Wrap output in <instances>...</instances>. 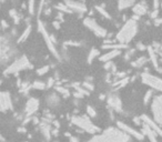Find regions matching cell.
I'll use <instances>...</instances> for the list:
<instances>
[{
    "label": "cell",
    "mask_w": 162,
    "mask_h": 142,
    "mask_svg": "<svg viewBox=\"0 0 162 142\" xmlns=\"http://www.w3.org/2000/svg\"><path fill=\"white\" fill-rule=\"evenodd\" d=\"M137 31H138V25H137V22L133 19H129L123 25L120 31L118 32L117 35L118 41L120 42L121 45L128 46V43L134 38Z\"/></svg>",
    "instance_id": "obj_1"
},
{
    "label": "cell",
    "mask_w": 162,
    "mask_h": 142,
    "mask_svg": "<svg viewBox=\"0 0 162 142\" xmlns=\"http://www.w3.org/2000/svg\"><path fill=\"white\" fill-rule=\"evenodd\" d=\"M72 123L78 127V128L82 129L83 131H86V132L91 133V134L98 133L100 131V129L97 126H94L93 123L89 120L88 117H73L72 118Z\"/></svg>",
    "instance_id": "obj_2"
},
{
    "label": "cell",
    "mask_w": 162,
    "mask_h": 142,
    "mask_svg": "<svg viewBox=\"0 0 162 142\" xmlns=\"http://www.w3.org/2000/svg\"><path fill=\"white\" fill-rule=\"evenodd\" d=\"M83 23L88 29L91 30V31L97 36V37H99V38H106V37L108 36L107 30L104 29L103 27H101L96 20L90 18V17H87V18L83 20Z\"/></svg>",
    "instance_id": "obj_3"
},
{
    "label": "cell",
    "mask_w": 162,
    "mask_h": 142,
    "mask_svg": "<svg viewBox=\"0 0 162 142\" xmlns=\"http://www.w3.org/2000/svg\"><path fill=\"white\" fill-rule=\"evenodd\" d=\"M38 30H39L40 32H41L42 37H43V39H45L46 43H47V47H48V49L51 51V53L53 56H55L56 58L59 59L60 58V55H59L58 50H57V48H56V45L52 42L51 38H50V35H49L48 32H47V30H46V27L45 25L42 23V21H38Z\"/></svg>",
    "instance_id": "obj_4"
},
{
    "label": "cell",
    "mask_w": 162,
    "mask_h": 142,
    "mask_svg": "<svg viewBox=\"0 0 162 142\" xmlns=\"http://www.w3.org/2000/svg\"><path fill=\"white\" fill-rule=\"evenodd\" d=\"M141 80L144 84L149 86V87L152 88V90H158L162 92V79L159 77H156V76H152L150 73H144L141 74Z\"/></svg>",
    "instance_id": "obj_5"
},
{
    "label": "cell",
    "mask_w": 162,
    "mask_h": 142,
    "mask_svg": "<svg viewBox=\"0 0 162 142\" xmlns=\"http://www.w3.org/2000/svg\"><path fill=\"white\" fill-rule=\"evenodd\" d=\"M151 110L153 113L154 122L159 126H162V96H158L153 99Z\"/></svg>",
    "instance_id": "obj_6"
},
{
    "label": "cell",
    "mask_w": 162,
    "mask_h": 142,
    "mask_svg": "<svg viewBox=\"0 0 162 142\" xmlns=\"http://www.w3.org/2000/svg\"><path fill=\"white\" fill-rule=\"evenodd\" d=\"M28 68H31V65H30V62L28 61V59L26 57H22L19 60H17L16 62H13L12 65L7 69L6 73H13V72H18L20 70L28 69Z\"/></svg>",
    "instance_id": "obj_7"
},
{
    "label": "cell",
    "mask_w": 162,
    "mask_h": 142,
    "mask_svg": "<svg viewBox=\"0 0 162 142\" xmlns=\"http://www.w3.org/2000/svg\"><path fill=\"white\" fill-rule=\"evenodd\" d=\"M117 126L119 129H121L123 132H126L127 134H129V136H132L133 138H136L138 140H143L144 139V136H143V133H141L140 131L138 130L133 129L131 128L130 126H128L127 123L122 122V121H117Z\"/></svg>",
    "instance_id": "obj_8"
},
{
    "label": "cell",
    "mask_w": 162,
    "mask_h": 142,
    "mask_svg": "<svg viewBox=\"0 0 162 142\" xmlns=\"http://www.w3.org/2000/svg\"><path fill=\"white\" fill-rule=\"evenodd\" d=\"M140 119H141V121H142L144 124H147V126L149 127L150 129L152 130L156 134H158V136H160L162 138V129L159 127V124H157L153 120H151L149 117L146 116V114H142V116L140 117Z\"/></svg>",
    "instance_id": "obj_9"
},
{
    "label": "cell",
    "mask_w": 162,
    "mask_h": 142,
    "mask_svg": "<svg viewBox=\"0 0 162 142\" xmlns=\"http://www.w3.org/2000/svg\"><path fill=\"white\" fill-rule=\"evenodd\" d=\"M108 104L111 106V109H113L114 111L117 112H122V103H121V100L119 99L117 94H110L108 97Z\"/></svg>",
    "instance_id": "obj_10"
},
{
    "label": "cell",
    "mask_w": 162,
    "mask_h": 142,
    "mask_svg": "<svg viewBox=\"0 0 162 142\" xmlns=\"http://www.w3.org/2000/svg\"><path fill=\"white\" fill-rule=\"evenodd\" d=\"M65 5L68 7L71 11H76L78 13H83L87 11V6L83 2H78V1H66Z\"/></svg>",
    "instance_id": "obj_11"
},
{
    "label": "cell",
    "mask_w": 162,
    "mask_h": 142,
    "mask_svg": "<svg viewBox=\"0 0 162 142\" xmlns=\"http://www.w3.org/2000/svg\"><path fill=\"white\" fill-rule=\"evenodd\" d=\"M38 106H39V101L35 98H30L26 104V117H30L31 114H33L38 110Z\"/></svg>",
    "instance_id": "obj_12"
},
{
    "label": "cell",
    "mask_w": 162,
    "mask_h": 142,
    "mask_svg": "<svg viewBox=\"0 0 162 142\" xmlns=\"http://www.w3.org/2000/svg\"><path fill=\"white\" fill-rule=\"evenodd\" d=\"M147 9H148V7H147V3L146 2L134 3V6L132 7V11H133V13H134L137 17H140V16H143V15H146V13H147Z\"/></svg>",
    "instance_id": "obj_13"
},
{
    "label": "cell",
    "mask_w": 162,
    "mask_h": 142,
    "mask_svg": "<svg viewBox=\"0 0 162 142\" xmlns=\"http://www.w3.org/2000/svg\"><path fill=\"white\" fill-rule=\"evenodd\" d=\"M120 53H121V50H110V51L106 52L103 56H100V57H99V60L102 62H109L113 58L118 57Z\"/></svg>",
    "instance_id": "obj_14"
},
{
    "label": "cell",
    "mask_w": 162,
    "mask_h": 142,
    "mask_svg": "<svg viewBox=\"0 0 162 142\" xmlns=\"http://www.w3.org/2000/svg\"><path fill=\"white\" fill-rule=\"evenodd\" d=\"M148 52H149V59H150V61L152 62L153 67L157 69V71H159V72H161L162 73V68H160L159 67V60H158L157 53H156V51L152 49V47H149V48H148Z\"/></svg>",
    "instance_id": "obj_15"
},
{
    "label": "cell",
    "mask_w": 162,
    "mask_h": 142,
    "mask_svg": "<svg viewBox=\"0 0 162 142\" xmlns=\"http://www.w3.org/2000/svg\"><path fill=\"white\" fill-rule=\"evenodd\" d=\"M143 136L146 134L147 137H148V139H149L150 142H158V140H157V136H156V133L153 132L152 130L150 129L149 127L147 126V124H144L143 123Z\"/></svg>",
    "instance_id": "obj_16"
},
{
    "label": "cell",
    "mask_w": 162,
    "mask_h": 142,
    "mask_svg": "<svg viewBox=\"0 0 162 142\" xmlns=\"http://www.w3.org/2000/svg\"><path fill=\"white\" fill-rule=\"evenodd\" d=\"M128 46L121 45V43H110V45H106L104 43L102 46V49H111V50H121V49H127Z\"/></svg>",
    "instance_id": "obj_17"
},
{
    "label": "cell",
    "mask_w": 162,
    "mask_h": 142,
    "mask_svg": "<svg viewBox=\"0 0 162 142\" xmlns=\"http://www.w3.org/2000/svg\"><path fill=\"white\" fill-rule=\"evenodd\" d=\"M99 56H100V51L96 48H92L89 52V55H88V63H92V61Z\"/></svg>",
    "instance_id": "obj_18"
},
{
    "label": "cell",
    "mask_w": 162,
    "mask_h": 142,
    "mask_svg": "<svg viewBox=\"0 0 162 142\" xmlns=\"http://www.w3.org/2000/svg\"><path fill=\"white\" fill-rule=\"evenodd\" d=\"M134 3L136 2L131 1V0H129V1H127V0H120L119 3H118V8H119V10H123L126 9V8H129V7H133Z\"/></svg>",
    "instance_id": "obj_19"
},
{
    "label": "cell",
    "mask_w": 162,
    "mask_h": 142,
    "mask_svg": "<svg viewBox=\"0 0 162 142\" xmlns=\"http://www.w3.org/2000/svg\"><path fill=\"white\" fill-rule=\"evenodd\" d=\"M147 60H148V59H147L146 57H139L136 61L131 62V65H132L134 68H141V67H143V66L146 65Z\"/></svg>",
    "instance_id": "obj_20"
},
{
    "label": "cell",
    "mask_w": 162,
    "mask_h": 142,
    "mask_svg": "<svg viewBox=\"0 0 162 142\" xmlns=\"http://www.w3.org/2000/svg\"><path fill=\"white\" fill-rule=\"evenodd\" d=\"M30 32H31V26H30V25H28V26H27V28H26V30L23 31L22 35L20 36L19 39H18V43H20V42H23V41H25V40H26V39L28 38V37H29Z\"/></svg>",
    "instance_id": "obj_21"
},
{
    "label": "cell",
    "mask_w": 162,
    "mask_h": 142,
    "mask_svg": "<svg viewBox=\"0 0 162 142\" xmlns=\"http://www.w3.org/2000/svg\"><path fill=\"white\" fill-rule=\"evenodd\" d=\"M41 131L42 133H43V136H45V138L47 140L50 139V137H51V131H50V128H49L48 124H46V123H42L41 124Z\"/></svg>",
    "instance_id": "obj_22"
},
{
    "label": "cell",
    "mask_w": 162,
    "mask_h": 142,
    "mask_svg": "<svg viewBox=\"0 0 162 142\" xmlns=\"http://www.w3.org/2000/svg\"><path fill=\"white\" fill-rule=\"evenodd\" d=\"M94 8H96L98 12L100 13L101 16H103L104 18H106V19H111V15H109V13L107 12V10L104 9V8H103L102 6H96Z\"/></svg>",
    "instance_id": "obj_23"
},
{
    "label": "cell",
    "mask_w": 162,
    "mask_h": 142,
    "mask_svg": "<svg viewBox=\"0 0 162 142\" xmlns=\"http://www.w3.org/2000/svg\"><path fill=\"white\" fill-rule=\"evenodd\" d=\"M56 9L59 10L60 12H67V13H71L72 11L70 9H69L68 7L66 6L65 2H62V3H58V5H56Z\"/></svg>",
    "instance_id": "obj_24"
},
{
    "label": "cell",
    "mask_w": 162,
    "mask_h": 142,
    "mask_svg": "<svg viewBox=\"0 0 162 142\" xmlns=\"http://www.w3.org/2000/svg\"><path fill=\"white\" fill-rule=\"evenodd\" d=\"M152 97H153V90L150 89V90L147 91L146 94H144V97H143V103L148 104L150 102V100L152 99Z\"/></svg>",
    "instance_id": "obj_25"
},
{
    "label": "cell",
    "mask_w": 162,
    "mask_h": 142,
    "mask_svg": "<svg viewBox=\"0 0 162 142\" xmlns=\"http://www.w3.org/2000/svg\"><path fill=\"white\" fill-rule=\"evenodd\" d=\"M49 104H52V106H55V104H58L59 103V97L58 96H56V94H51L50 97L47 99Z\"/></svg>",
    "instance_id": "obj_26"
},
{
    "label": "cell",
    "mask_w": 162,
    "mask_h": 142,
    "mask_svg": "<svg viewBox=\"0 0 162 142\" xmlns=\"http://www.w3.org/2000/svg\"><path fill=\"white\" fill-rule=\"evenodd\" d=\"M32 88L33 89H37V90H45L46 83H43L41 81H35L32 83Z\"/></svg>",
    "instance_id": "obj_27"
},
{
    "label": "cell",
    "mask_w": 162,
    "mask_h": 142,
    "mask_svg": "<svg viewBox=\"0 0 162 142\" xmlns=\"http://www.w3.org/2000/svg\"><path fill=\"white\" fill-rule=\"evenodd\" d=\"M56 90L58 91L59 93H61L65 98H68L69 96H70V92H69L68 89H66V88H63V87H57Z\"/></svg>",
    "instance_id": "obj_28"
},
{
    "label": "cell",
    "mask_w": 162,
    "mask_h": 142,
    "mask_svg": "<svg viewBox=\"0 0 162 142\" xmlns=\"http://www.w3.org/2000/svg\"><path fill=\"white\" fill-rule=\"evenodd\" d=\"M87 113H88V116L91 117V118H96V117H97L96 110H94L91 106H87Z\"/></svg>",
    "instance_id": "obj_29"
},
{
    "label": "cell",
    "mask_w": 162,
    "mask_h": 142,
    "mask_svg": "<svg viewBox=\"0 0 162 142\" xmlns=\"http://www.w3.org/2000/svg\"><path fill=\"white\" fill-rule=\"evenodd\" d=\"M128 81H129V78H123V79L119 80L118 82H116V83H114V86H116V87H118V88L123 87V86H126V84L128 83Z\"/></svg>",
    "instance_id": "obj_30"
},
{
    "label": "cell",
    "mask_w": 162,
    "mask_h": 142,
    "mask_svg": "<svg viewBox=\"0 0 162 142\" xmlns=\"http://www.w3.org/2000/svg\"><path fill=\"white\" fill-rule=\"evenodd\" d=\"M49 69H50V67H49V66H45V67H42V68H40V69H38V70H37V74H38V76H43L45 73H47V72H48Z\"/></svg>",
    "instance_id": "obj_31"
},
{
    "label": "cell",
    "mask_w": 162,
    "mask_h": 142,
    "mask_svg": "<svg viewBox=\"0 0 162 142\" xmlns=\"http://www.w3.org/2000/svg\"><path fill=\"white\" fill-rule=\"evenodd\" d=\"M35 5H36V3L33 2V1H30V2L28 3V11H29L30 15H33V13H35Z\"/></svg>",
    "instance_id": "obj_32"
},
{
    "label": "cell",
    "mask_w": 162,
    "mask_h": 142,
    "mask_svg": "<svg viewBox=\"0 0 162 142\" xmlns=\"http://www.w3.org/2000/svg\"><path fill=\"white\" fill-rule=\"evenodd\" d=\"M83 88L84 89H87V90H89V91H93V89H94V87H93V84L92 83H89V82H83Z\"/></svg>",
    "instance_id": "obj_33"
},
{
    "label": "cell",
    "mask_w": 162,
    "mask_h": 142,
    "mask_svg": "<svg viewBox=\"0 0 162 142\" xmlns=\"http://www.w3.org/2000/svg\"><path fill=\"white\" fill-rule=\"evenodd\" d=\"M136 48L138 49V50H140V51H144V50L147 49V47L143 45L142 42H138V43H137V46H136Z\"/></svg>",
    "instance_id": "obj_34"
},
{
    "label": "cell",
    "mask_w": 162,
    "mask_h": 142,
    "mask_svg": "<svg viewBox=\"0 0 162 142\" xmlns=\"http://www.w3.org/2000/svg\"><path fill=\"white\" fill-rule=\"evenodd\" d=\"M133 53H134V50H133V49H131V50H129V51H127L126 56H124V59H126V60H129V59L133 56Z\"/></svg>",
    "instance_id": "obj_35"
},
{
    "label": "cell",
    "mask_w": 162,
    "mask_h": 142,
    "mask_svg": "<svg viewBox=\"0 0 162 142\" xmlns=\"http://www.w3.org/2000/svg\"><path fill=\"white\" fill-rule=\"evenodd\" d=\"M158 13H159V9H153V11L151 12V18L152 19H157L158 18Z\"/></svg>",
    "instance_id": "obj_36"
},
{
    "label": "cell",
    "mask_w": 162,
    "mask_h": 142,
    "mask_svg": "<svg viewBox=\"0 0 162 142\" xmlns=\"http://www.w3.org/2000/svg\"><path fill=\"white\" fill-rule=\"evenodd\" d=\"M66 46H76V47H79L80 46V43L79 42H76V41H67L65 42Z\"/></svg>",
    "instance_id": "obj_37"
},
{
    "label": "cell",
    "mask_w": 162,
    "mask_h": 142,
    "mask_svg": "<svg viewBox=\"0 0 162 142\" xmlns=\"http://www.w3.org/2000/svg\"><path fill=\"white\" fill-rule=\"evenodd\" d=\"M53 83H55V79H53V78H49L48 82H47V87L51 88L52 86H53Z\"/></svg>",
    "instance_id": "obj_38"
},
{
    "label": "cell",
    "mask_w": 162,
    "mask_h": 142,
    "mask_svg": "<svg viewBox=\"0 0 162 142\" xmlns=\"http://www.w3.org/2000/svg\"><path fill=\"white\" fill-rule=\"evenodd\" d=\"M113 67V65H112V62L109 61V62H106V65H104V69H107V70H109V69H111Z\"/></svg>",
    "instance_id": "obj_39"
},
{
    "label": "cell",
    "mask_w": 162,
    "mask_h": 142,
    "mask_svg": "<svg viewBox=\"0 0 162 142\" xmlns=\"http://www.w3.org/2000/svg\"><path fill=\"white\" fill-rule=\"evenodd\" d=\"M69 142H79V139L77 137H70V139H69Z\"/></svg>",
    "instance_id": "obj_40"
},
{
    "label": "cell",
    "mask_w": 162,
    "mask_h": 142,
    "mask_svg": "<svg viewBox=\"0 0 162 142\" xmlns=\"http://www.w3.org/2000/svg\"><path fill=\"white\" fill-rule=\"evenodd\" d=\"M0 27H2V28H8V27H9V25L7 23L6 20H2V21H1V26H0Z\"/></svg>",
    "instance_id": "obj_41"
},
{
    "label": "cell",
    "mask_w": 162,
    "mask_h": 142,
    "mask_svg": "<svg viewBox=\"0 0 162 142\" xmlns=\"http://www.w3.org/2000/svg\"><path fill=\"white\" fill-rule=\"evenodd\" d=\"M52 25H53V27H55L56 29H59V28H60V22H59V21H53Z\"/></svg>",
    "instance_id": "obj_42"
},
{
    "label": "cell",
    "mask_w": 162,
    "mask_h": 142,
    "mask_svg": "<svg viewBox=\"0 0 162 142\" xmlns=\"http://www.w3.org/2000/svg\"><path fill=\"white\" fill-rule=\"evenodd\" d=\"M43 10H45V15H47V16H49L51 13V8H46Z\"/></svg>",
    "instance_id": "obj_43"
},
{
    "label": "cell",
    "mask_w": 162,
    "mask_h": 142,
    "mask_svg": "<svg viewBox=\"0 0 162 142\" xmlns=\"http://www.w3.org/2000/svg\"><path fill=\"white\" fill-rule=\"evenodd\" d=\"M133 121H134L136 123H138L139 126H140V124H143L142 121H141V119H137V118H134V119H133Z\"/></svg>",
    "instance_id": "obj_44"
},
{
    "label": "cell",
    "mask_w": 162,
    "mask_h": 142,
    "mask_svg": "<svg viewBox=\"0 0 162 142\" xmlns=\"http://www.w3.org/2000/svg\"><path fill=\"white\" fill-rule=\"evenodd\" d=\"M62 15H63L62 12H59V13H58V16L56 17V18H57L58 20H61V21H62Z\"/></svg>",
    "instance_id": "obj_45"
},
{
    "label": "cell",
    "mask_w": 162,
    "mask_h": 142,
    "mask_svg": "<svg viewBox=\"0 0 162 142\" xmlns=\"http://www.w3.org/2000/svg\"><path fill=\"white\" fill-rule=\"evenodd\" d=\"M53 126L55 127H57V128H59V127H60V122H59V121H53Z\"/></svg>",
    "instance_id": "obj_46"
},
{
    "label": "cell",
    "mask_w": 162,
    "mask_h": 142,
    "mask_svg": "<svg viewBox=\"0 0 162 142\" xmlns=\"http://www.w3.org/2000/svg\"><path fill=\"white\" fill-rule=\"evenodd\" d=\"M51 133H52V136H58V129L52 130V131H51Z\"/></svg>",
    "instance_id": "obj_47"
},
{
    "label": "cell",
    "mask_w": 162,
    "mask_h": 142,
    "mask_svg": "<svg viewBox=\"0 0 162 142\" xmlns=\"http://www.w3.org/2000/svg\"><path fill=\"white\" fill-rule=\"evenodd\" d=\"M154 21H156L157 25H160V23H162V19H159V18H157V19H154Z\"/></svg>",
    "instance_id": "obj_48"
},
{
    "label": "cell",
    "mask_w": 162,
    "mask_h": 142,
    "mask_svg": "<svg viewBox=\"0 0 162 142\" xmlns=\"http://www.w3.org/2000/svg\"><path fill=\"white\" fill-rule=\"evenodd\" d=\"M18 131H19V132H26V129H23V128H19Z\"/></svg>",
    "instance_id": "obj_49"
},
{
    "label": "cell",
    "mask_w": 162,
    "mask_h": 142,
    "mask_svg": "<svg viewBox=\"0 0 162 142\" xmlns=\"http://www.w3.org/2000/svg\"><path fill=\"white\" fill-rule=\"evenodd\" d=\"M99 99H100V100H103V99H104V94H100V96H99Z\"/></svg>",
    "instance_id": "obj_50"
},
{
    "label": "cell",
    "mask_w": 162,
    "mask_h": 142,
    "mask_svg": "<svg viewBox=\"0 0 162 142\" xmlns=\"http://www.w3.org/2000/svg\"><path fill=\"white\" fill-rule=\"evenodd\" d=\"M160 7H161V8H162V2H161V3H160Z\"/></svg>",
    "instance_id": "obj_51"
},
{
    "label": "cell",
    "mask_w": 162,
    "mask_h": 142,
    "mask_svg": "<svg viewBox=\"0 0 162 142\" xmlns=\"http://www.w3.org/2000/svg\"><path fill=\"white\" fill-rule=\"evenodd\" d=\"M0 84H1V81H0Z\"/></svg>",
    "instance_id": "obj_52"
},
{
    "label": "cell",
    "mask_w": 162,
    "mask_h": 142,
    "mask_svg": "<svg viewBox=\"0 0 162 142\" xmlns=\"http://www.w3.org/2000/svg\"><path fill=\"white\" fill-rule=\"evenodd\" d=\"M26 142H28V141H26Z\"/></svg>",
    "instance_id": "obj_53"
}]
</instances>
